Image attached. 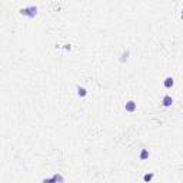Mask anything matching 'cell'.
Here are the masks:
<instances>
[{"instance_id":"6da1fadb","label":"cell","mask_w":183,"mask_h":183,"mask_svg":"<svg viewBox=\"0 0 183 183\" xmlns=\"http://www.w3.org/2000/svg\"><path fill=\"white\" fill-rule=\"evenodd\" d=\"M20 14L33 19V17H36L37 16V7L36 6H27V7H23V9H20Z\"/></svg>"},{"instance_id":"7a4b0ae2","label":"cell","mask_w":183,"mask_h":183,"mask_svg":"<svg viewBox=\"0 0 183 183\" xmlns=\"http://www.w3.org/2000/svg\"><path fill=\"white\" fill-rule=\"evenodd\" d=\"M136 109H137V103H136L135 100H129V102H126V105H124V110H126V112L133 113Z\"/></svg>"},{"instance_id":"3957f363","label":"cell","mask_w":183,"mask_h":183,"mask_svg":"<svg viewBox=\"0 0 183 183\" xmlns=\"http://www.w3.org/2000/svg\"><path fill=\"white\" fill-rule=\"evenodd\" d=\"M173 105V97L170 95H165L163 99H162V106L163 107H170Z\"/></svg>"},{"instance_id":"277c9868","label":"cell","mask_w":183,"mask_h":183,"mask_svg":"<svg viewBox=\"0 0 183 183\" xmlns=\"http://www.w3.org/2000/svg\"><path fill=\"white\" fill-rule=\"evenodd\" d=\"M173 84H175V79H173L172 76H167V77L163 80V86H165L166 89H172Z\"/></svg>"},{"instance_id":"5b68a950","label":"cell","mask_w":183,"mask_h":183,"mask_svg":"<svg viewBox=\"0 0 183 183\" xmlns=\"http://www.w3.org/2000/svg\"><path fill=\"white\" fill-rule=\"evenodd\" d=\"M76 90H77V95H79L80 97H84V96L87 95V90H86L83 86H77V87H76Z\"/></svg>"},{"instance_id":"8992f818","label":"cell","mask_w":183,"mask_h":183,"mask_svg":"<svg viewBox=\"0 0 183 183\" xmlns=\"http://www.w3.org/2000/svg\"><path fill=\"white\" fill-rule=\"evenodd\" d=\"M139 157H140V160H146L147 157H149V150H147V149H142Z\"/></svg>"},{"instance_id":"52a82bcc","label":"cell","mask_w":183,"mask_h":183,"mask_svg":"<svg viewBox=\"0 0 183 183\" xmlns=\"http://www.w3.org/2000/svg\"><path fill=\"white\" fill-rule=\"evenodd\" d=\"M53 179H54L57 183H65V178H63L60 173H54V175H53Z\"/></svg>"},{"instance_id":"ba28073f","label":"cell","mask_w":183,"mask_h":183,"mask_svg":"<svg viewBox=\"0 0 183 183\" xmlns=\"http://www.w3.org/2000/svg\"><path fill=\"white\" fill-rule=\"evenodd\" d=\"M153 176H154L153 173H146V175L143 176V180H145L146 183H149L150 180H152V179H153Z\"/></svg>"},{"instance_id":"9c48e42d","label":"cell","mask_w":183,"mask_h":183,"mask_svg":"<svg viewBox=\"0 0 183 183\" xmlns=\"http://www.w3.org/2000/svg\"><path fill=\"white\" fill-rule=\"evenodd\" d=\"M41 183H57L54 179H53V176L52 178H46V179H43V182Z\"/></svg>"},{"instance_id":"30bf717a","label":"cell","mask_w":183,"mask_h":183,"mask_svg":"<svg viewBox=\"0 0 183 183\" xmlns=\"http://www.w3.org/2000/svg\"><path fill=\"white\" fill-rule=\"evenodd\" d=\"M127 54H129V52L123 53V56H122V62H124V59H127Z\"/></svg>"},{"instance_id":"8fae6325","label":"cell","mask_w":183,"mask_h":183,"mask_svg":"<svg viewBox=\"0 0 183 183\" xmlns=\"http://www.w3.org/2000/svg\"><path fill=\"white\" fill-rule=\"evenodd\" d=\"M180 17H182V20H183V10H182V14H180Z\"/></svg>"}]
</instances>
